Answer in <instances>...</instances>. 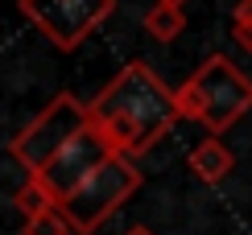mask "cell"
Segmentation results:
<instances>
[{
    "instance_id": "obj_1",
    "label": "cell",
    "mask_w": 252,
    "mask_h": 235,
    "mask_svg": "<svg viewBox=\"0 0 252 235\" xmlns=\"http://www.w3.org/2000/svg\"><path fill=\"white\" fill-rule=\"evenodd\" d=\"M91 128L108 141L112 153L141 157L170 132L178 116V99L145 62H128L116 79L87 103Z\"/></svg>"
},
{
    "instance_id": "obj_2",
    "label": "cell",
    "mask_w": 252,
    "mask_h": 235,
    "mask_svg": "<svg viewBox=\"0 0 252 235\" xmlns=\"http://www.w3.org/2000/svg\"><path fill=\"white\" fill-rule=\"evenodd\" d=\"M174 99L182 120H198L211 136H219L252 108V79L215 54L174 91Z\"/></svg>"
},
{
    "instance_id": "obj_3",
    "label": "cell",
    "mask_w": 252,
    "mask_h": 235,
    "mask_svg": "<svg viewBox=\"0 0 252 235\" xmlns=\"http://www.w3.org/2000/svg\"><path fill=\"white\" fill-rule=\"evenodd\" d=\"M87 128H91L87 103H79L75 95H54V99H50L46 108H41L33 120L13 136L8 153L29 169V177H37L41 169L54 161V157L75 141L79 132H87Z\"/></svg>"
},
{
    "instance_id": "obj_4",
    "label": "cell",
    "mask_w": 252,
    "mask_h": 235,
    "mask_svg": "<svg viewBox=\"0 0 252 235\" xmlns=\"http://www.w3.org/2000/svg\"><path fill=\"white\" fill-rule=\"evenodd\" d=\"M141 181H145V177H141V169L132 165V157L112 153L108 161H103L95 174H91V177L75 190V194L58 202V210L66 215L70 231L91 235V231H99V223L108 219L112 210L124 206V202L141 190Z\"/></svg>"
},
{
    "instance_id": "obj_5",
    "label": "cell",
    "mask_w": 252,
    "mask_h": 235,
    "mask_svg": "<svg viewBox=\"0 0 252 235\" xmlns=\"http://www.w3.org/2000/svg\"><path fill=\"white\" fill-rule=\"evenodd\" d=\"M116 0H21V13L54 41L58 50H75L112 17Z\"/></svg>"
},
{
    "instance_id": "obj_6",
    "label": "cell",
    "mask_w": 252,
    "mask_h": 235,
    "mask_svg": "<svg viewBox=\"0 0 252 235\" xmlns=\"http://www.w3.org/2000/svg\"><path fill=\"white\" fill-rule=\"evenodd\" d=\"M108 157H112L108 141H103L95 128H87V132H79L75 141L62 148V153H58L46 169H41L37 177H41V186H46L50 194H54V202H62V198H70V194H75V190H79L91 174H95V169L108 161Z\"/></svg>"
},
{
    "instance_id": "obj_7",
    "label": "cell",
    "mask_w": 252,
    "mask_h": 235,
    "mask_svg": "<svg viewBox=\"0 0 252 235\" xmlns=\"http://www.w3.org/2000/svg\"><path fill=\"white\" fill-rule=\"evenodd\" d=\"M186 161H190V169H194L203 181H211V186H215V181H223L227 174H232L236 157H232V148L219 141V136H207V141H198V145L190 148Z\"/></svg>"
},
{
    "instance_id": "obj_8",
    "label": "cell",
    "mask_w": 252,
    "mask_h": 235,
    "mask_svg": "<svg viewBox=\"0 0 252 235\" xmlns=\"http://www.w3.org/2000/svg\"><path fill=\"white\" fill-rule=\"evenodd\" d=\"M13 206L21 210V219H37V215H46V210H54L58 202H54V194H50L46 186H41V177H29L25 186L17 190Z\"/></svg>"
},
{
    "instance_id": "obj_9",
    "label": "cell",
    "mask_w": 252,
    "mask_h": 235,
    "mask_svg": "<svg viewBox=\"0 0 252 235\" xmlns=\"http://www.w3.org/2000/svg\"><path fill=\"white\" fill-rule=\"evenodd\" d=\"M145 29H149V37H157V41H174L186 29V17H182V8L153 4L149 13H145Z\"/></svg>"
},
{
    "instance_id": "obj_10",
    "label": "cell",
    "mask_w": 252,
    "mask_h": 235,
    "mask_svg": "<svg viewBox=\"0 0 252 235\" xmlns=\"http://www.w3.org/2000/svg\"><path fill=\"white\" fill-rule=\"evenodd\" d=\"M21 235H70V223H66V215L54 206V210H46V215H37V219H25Z\"/></svg>"
},
{
    "instance_id": "obj_11",
    "label": "cell",
    "mask_w": 252,
    "mask_h": 235,
    "mask_svg": "<svg viewBox=\"0 0 252 235\" xmlns=\"http://www.w3.org/2000/svg\"><path fill=\"white\" fill-rule=\"evenodd\" d=\"M232 33H236V41H240L244 50H252V25H244V21H236V25H232Z\"/></svg>"
},
{
    "instance_id": "obj_12",
    "label": "cell",
    "mask_w": 252,
    "mask_h": 235,
    "mask_svg": "<svg viewBox=\"0 0 252 235\" xmlns=\"http://www.w3.org/2000/svg\"><path fill=\"white\" fill-rule=\"evenodd\" d=\"M236 21L252 25V0H240V4H236Z\"/></svg>"
},
{
    "instance_id": "obj_13",
    "label": "cell",
    "mask_w": 252,
    "mask_h": 235,
    "mask_svg": "<svg viewBox=\"0 0 252 235\" xmlns=\"http://www.w3.org/2000/svg\"><path fill=\"white\" fill-rule=\"evenodd\" d=\"M124 235H153V227H128Z\"/></svg>"
},
{
    "instance_id": "obj_14",
    "label": "cell",
    "mask_w": 252,
    "mask_h": 235,
    "mask_svg": "<svg viewBox=\"0 0 252 235\" xmlns=\"http://www.w3.org/2000/svg\"><path fill=\"white\" fill-rule=\"evenodd\" d=\"M157 4H165V8H182L186 0H157Z\"/></svg>"
}]
</instances>
